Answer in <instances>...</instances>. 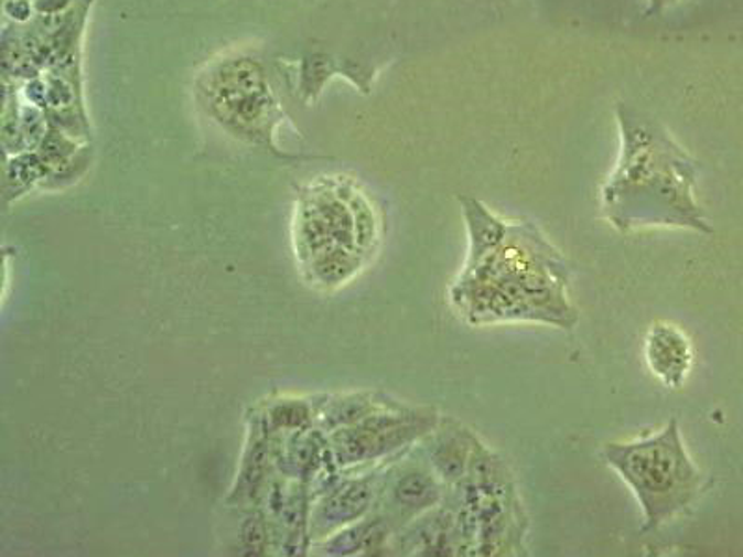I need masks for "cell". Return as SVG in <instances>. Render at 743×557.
I'll return each mask as SVG.
<instances>
[{
	"mask_svg": "<svg viewBox=\"0 0 743 557\" xmlns=\"http://www.w3.org/2000/svg\"><path fill=\"white\" fill-rule=\"evenodd\" d=\"M476 440L469 437V433H444L441 439L437 440L435 448H433V467L437 472L441 474L443 480L455 483V481L463 480L466 474V467L472 461V450L476 448Z\"/></svg>",
	"mask_w": 743,
	"mask_h": 557,
	"instance_id": "ba28073f",
	"label": "cell"
},
{
	"mask_svg": "<svg viewBox=\"0 0 743 557\" xmlns=\"http://www.w3.org/2000/svg\"><path fill=\"white\" fill-rule=\"evenodd\" d=\"M201 92L219 121L248 129L270 116L272 94L266 83L265 71L257 60H225L213 73H208Z\"/></svg>",
	"mask_w": 743,
	"mask_h": 557,
	"instance_id": "277c9868",
	"label": "cell"
},
{
	"mask_svg": "<svg viewBox=\"0 0 743 557\" xmlns=\"http://www.w3.org/2000/svg\"><path fill=\"white\" fill-rule=\"evenodd\" d=\"M392 496H395L396 504L403 510L422 511L439 502L441 489H439L435 475H431L426 470L414 469L398 478Z\"/></svg>",
	"mask_w": 743,
	"mask_h": 557,
	"instance_id": "9c48e42d",
	"label": "cell"
},
{
	"mask_svg": "<svg viewBox=\"0 0 743 557\" xmlns=\"http://www.w3.org/2000/svg\"><path fill=\"white\" fill-rule=\"evenodd\" d=\"M37 149H40V159L43 164L56 168L77 153V141L73 140L72 135H67L65 130L49 125L47 135L43 136Z\"/></svg>",
	"mask_w": 743,
	"mask_h": 557,
	"instance_id": "8fae6325",
	"label": "cell"
},
{
	"mask_svg": "<svg viewBox=\"0 0 743 557\" xmlns=\"http://www.w3.org/2000/svg\"><path fill=\"white\" fill-rule=\"evenodd\" d=\"M679 0H649V8H647V18H653V15H660V13L666 12L667 8L677 4Z\"/></svg>",
	"mask_w": 743,
	"mask_h": 557,
	"instance_id": "e0dca14e",
	"label": "cell"
},
{
	"mask_svg": "<svg viewBox=\"0 0 743 557\" xmlns=\"http://www.w3.org/2000/svg\"><path fill=\"white\" fill-rule=\"evenodd\" d=\"M243 539L251 550H260L265 546V524L259 518H248L243 526Z\"/></svg>",
	"mask_w": 743,
	"mask_h": 557,
	"instance_id": "5bb4252c",
	"label": "cell"
},
{
	"mask_svg": "<svg viewBox=\"0 0 743 557\" xmlns=\"http://www.w3.org/2000/svg\"><path fill=\"white\" fill-rule=\"evenodd\" d=\"M602 458L636 496L644 513V534L671 523L701 494V470L686 452L675 418L649 437L610 442L602 448Z\"/></svg>",
	"mask_w": 743,
	"mask_h": 557,
	"instance_id": "3957f363",
	"label": "cell"
},
{
	"mask_svg": "<svg viewBox=\"0 0 743 557\" xmlns=\"http://www.w3.org/2000/svg\"><path fill=\"white\" fill-rule=\"evenodd\" d=\"M368 500H370L368 485L352 483L330 500V504L325 507V516H330L333 523L348 521V518L359 516L368 507Z\"/></svg>",
	"mask_w": 743,
	"mask_h": 557,
	"instance_id": "30bf717a",
	"label": "cell"
},
{
	"mask_svg": "<svg viewBox=\"0 0 743 557\" xmlns=\"http://www.w3.org/2000/svg\"><path fill=\"white\" fill-rule=\"evenodd\" d=\"M45 168L40 157L23 154L13 159L7 168V184H13V190L26 189L32 182L37 181Z\"/></svg>",
	"mask_w": 743,
	"mask_h": 557,
	"instance_id": "4fadbf2b",
	"label": "cell"
},
{
	"mask_svg": "<svg viewBox=\"0 0 743 557\" xmlns=\"http://www.w3.org/2000/svg\"><path fill=\"white\" fill-rule=\"evenodd\" d=\"M32 8H34V2L30 0H8L4 4V12L15 23H26L32 18Z\"/></svg>",
	"mask_w": 743,
	"mask_h": 557,
	"instance_id": "2e32d148",
	"label": "cell"
},
{
	"mask_svg": "<svg viewBox=\"0 0 743 557\" xmlns=\"http://www.w3.org/2000/svg\"><path fill=\"white\" fill-rule=\"evenodd\" d=\"M645 361L653 376L667 388H682L690 376L693 347L688 336L677 325L667 322L653 323L645 336Z\"/></svg>",
	"mask_w": 743,
	"mask_h": 557,
	"instance_id": "8992f818",
	"label": "cell"
},
{
	"mask_svg": "<svg viewBox=\"0 0 743 557\" xmlns=\"http://www.w3.org/2000/svg\"><path fill=\"white\" fill-rule=\"evenodd\" d=\"M435 420L433 415L422 413L368 417L359 428L338 435V453L344 461L378 458L430 431Z\"/></svg>",
	"mask_w": 743,
	"mask_h": 557,
	"instance_id": "5b68a950",
	"label": "cell"
},
{
	"mask_svg": "<svg viewBox=\"0 0 743 557\" xmlns=\"http://www.w3.org/2000/svg\"><path fill=\"white\" fill-rule=\"evenodd\" d=\"M615 116L621 130L620 160L601 195L607 222L621 233L680 227L712 235L693 197L696 160L647 111L621 103Z\"/></svg>",
	"mask_w": 743,
	"mask_h": 557,
	"instance_id": "6da1fadb",
	"label": "cell"
},
{
	"mask_svg": "<svg viewBox=\"0 0 743 557\" xmlns=\"http://www.w3.org/2000/svg\"><path fill=\"white\" fill-rule=\"evenodd\" d=\"M461 211L469 231V257L466 263L478 260L485 253L498 246L508 233L509 223L495 216L482 201L461 195Z\"/></svg>",
	"mask_w": 743,
	"mask_h": 557,
	"instance_id": "52a82bcc",
	"label": "cell"
},
{
	"mask_svg": "<svg viewBox=\"0 0 743 557\" xmlns=\"http://www.w3.org/2000/svg\"><path fill=\"white\" fill-rule=\"evenodd\" d=\"M566 290L567 268L560 253L534 223L515 222L498 246L465 263L452 300L472 325L528 320L571 329L577 311Z\"/></svg>",
	"mask_w": 743,
	"mask_h": 557,
	"instance_id": "7a4b0ae2",
	"label": "cell"
},
{
	"mask_svg": "<svg viewBox=\"0 0 743 557\" xmlns=\"http://www.w3.org/2000/svg\"><path fill=\"white\" fill-rule=\"evenodd\" d=\"M47 111L42 106L21 105V130H23L24 146L37 147L42 143L43 136L47 135Z\"/></svg>",
	"mask_w": 743,
	"mask_h": 557,
	"instance_id": "7c38bea8",
	"label": "cell"
},
{
	"mask_svg": "<svg viewBox=\"0 0 743 557\" xmlns=\"http://www.w3.org/2000/svg\"><path fill=\"white\" fill-rule=\"evenodd\" d=\"M77 0H34L37 15H62L69 12Z\"/></svg>",
	"mask_w": 743,
	"mask_h": 557,
	"instance_id": "9a60e30c",
	"label": "cell"
}]
</instances>
